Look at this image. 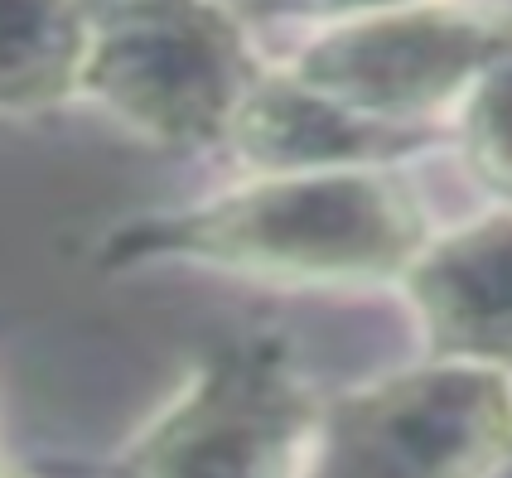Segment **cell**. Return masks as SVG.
<instances>
[{
  "instance_id": "4",
  "label": "cell",
  "mask_w": 512,
  "mask_h": 478,
  "mask_svg": "<svg viewBox=\"0 0 512 478\" xmlns=\"http://www.w3.org/2000/svg\"><path fill=\"white\" fill-rule=\"evenodd\" d=\"M512 377L426 358L324 401L305 478H503Z\"/></svg>"
},
{
  "instance_id": "6",
  "label": "cell",
  "mask_w": 512,
  "mask_h": 478,
  "mask_svg": "<svg viewBox=\"0 0 512 478\" xmlns=\"http://www.w3.org/2000/svg\"><path fill=\"white\" fill-rule=\"evenodd\" d=\"M430 358L498 367L512 377V208L435 232L401 276Z\"/></svg>"
},
{
  "instance_id": "7",
  "label": "cell",
  "mask_w": 512,
  "mask_h": 478,
  "mask_svg": "<svg viewBox=\"0 0 512 478\" xmlns=\"http://www.w3.org/2000/svg\"><path fill=\"white\" fill-rule=\"evenodd\" d=\"M435 131H397L377 126L368 116L329 102L324 92L305 87L290 68H266L252 87L242 112L232 121L228 145L242 155L252 174H305V169H358V165H397L416 155Z\"/></svg>"
},
{
  "instance_id": "9",
  "label": "cell",
  "mask_w": 512,
  "mask_h": 478,
  "mask_svg": "<svg viewBox=\"0 0 512 478\" xmlns=\"http://www.w3.org/2000/svg\"><path fill=\"white\" fill-rule=\"evenodd\" d=\"M450 126L474 184L512 208V44L479 73Z\"/></svg>"
},
{
  "instance_id": "3",
  "label": "cell",
  "mask_w": 512,
  "mask_h": 478,
  "mask_svg": "<svg viewBox=\"0 0 512 478\" xmlns=\"http://www.w3.org/2000/svg\"><path fill=\"white\" fill-rule=\"evenodd\" d=\"M319 411L324 396L285 338H232L102 464V478H305Z\"/></svg>"
},
{
  "instance_id": "2",
  "label": "cell",
  "mask_w": 512,
  "mask_h": 478,
  "mask_svg": "<svg viewBox=\"0 0 512 478\" xmlns=\"http://www.w3.org/2000/svg\"><path fill=\"white\" fill-rule=\"evenodd\" d=\"M266 63L223 0H83L78 97L165 150L228 145Z\"/></svg>"
},
{
  "instance_id": "10",
  "label": "cell",
  "mask_w": 512,
  "mask_h": 478,
  "mask_svg": "<svg viewBox=\"0 0 512 478\" xmlns=\"http://www.w3.org/2000/svg\"><path fill=\"white\" fill-rule=\"evenodd\" d=\"M406 5H430V0H242V15L252 20H305V25H343L382 10H406Z\"/></svg>"
},
{
  "instance_id": "5",
  "label": "cell",
  "mask_w": 512,
  "mask_h": 478,
  "mask_svg": "<svg viewBox=\"0 0 512 478\" xmlns=\"http://www.w3.org/2000/svg\"><path fill=\"white\" fill-rule=\"evenodd\" d=\"M508 44L512 20L459 0H430L314 29L285 68L353 116L397 131H435L455 121L469 87Z\"/></svg>"
},
{
  "instance_id": "1",
  "label": "cell",
  "mask_w": 512,
  "mask_h": 478,
  "mask_svg": "<svg viewBox=\"0 0 512 478\" xmlns=\"http://www.w3.org/2000/svg\"><path fill=\"white\" fill-rule=\"evenodd\" d=\"M430 218L392 165L256 174L228 194L112 232L102 266L194 261L295 290L401 285L430 247Z\"/></svg>"
},
{
  "instance_id": "8",
  "label": "cell",
  "mask_w": 512,
  "mask_h": 478,
  "mask_svg": "<svg viewBox=\"0 0 512 478\" xmlns=\"http://www.w3.org/2000/svg\"><path fill=\"white\" fill-rule=\"evenodd\" d=\"M83 0H0V112L78 97Z\"/></svg>"
},
{
  "instance_id": "11",
  "label": "cell",
  "mask_w": 512,
  "mask_h": 478,
  "mask_svg": "<svg viewBox=\"0 0 512 478\" xmlns=\"http://www.w3.org/2000/svg\"><path fill=\"white\" fill-rule=\"evenodd\" d=\"M0 478H29V474H20V469H10V464H0Z\"/></svg>"
}]
</instances>
